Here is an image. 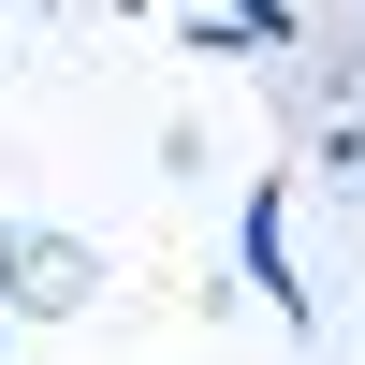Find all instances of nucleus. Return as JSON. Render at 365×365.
<instances>
[{"mask_svg": "<svg viewBox=\"0 0 365 365\" xmlns=\"http://www.w3.org/2000/svg\"><path fill=\"white\" fill-rule=\"evenodd\" d=\"M103 307V249L73 220H15L0 205V322H88Z\"/></svg>", "mask_w": 365, "mask_h": 365, "instance_id": "obj_1", "label": "nucleus"}, {"mask_svg": "<svg viewBox=\"0 0 365 365\" xmlns=\"http://www.w3.org/2000/svg\"><path fill=\"white\" fill-rule=\"evenodd\" d=\"M234 292H249V307H278L292 336L322 322V292H307V249H292V175H249V205H234Z\"/></svg>", "mask_w": 365, "mask_h": 365, "instance_id": "obj_2", "label": "nucleus"}, {"mask_svg": "<svg viewBox=\"0 0 365 365\" xmlns=\"http://www.w3.org/2000/svg\"><path fill=\"white\" fill-rule=\"evenodd\" d=\"M190 44L205 58H307V0H190Z\"/></svg>", "mask_w": 365, "mask_h": 365, "instance_id": "obj_3", "label": "nucleus"}, {"mask_svg": "<svg viewBox=\"0 0 365 365\" xmlns=\"http://www.w3.org/2000/svg\"><path fill=\"white\" fill-rule=\"evenodd\" d=\"M307 175H322V190H351V205H365V117H322V132H307Z\"/></svg>", "mask_w": 365, "mask_h": 365, "instance_id": "obj_4", "label": "nucleus"}, {"mask_svg": "<svg viewBox=\"0 0 365 365\" xmlns=\"http://www.w3.org/2000/svg\"><path fill=\"white\" fill-rule=\"evenodd\" d=\"M307 44H322V73H336V103L365 117V0H351V15H336V29H307Z\"/></svg>", "mask_w": 365, "mask_h": 365, "instance_id": "obj_5", "label": "nucleus"}, {"mask_svg": "<svg viewBox=\"0 0 365 365\" xmlns=\"http://www.w3.org/2000/svg\"><path fill=\"white\" fill-rule=\"evenodd\" d=\"M0 351H15V322H0Z\"/></svg>", "mask_w": 365, "mask_h": 365, "instance_id": "obj_6", "label": "nucleus"}]
</instances>
